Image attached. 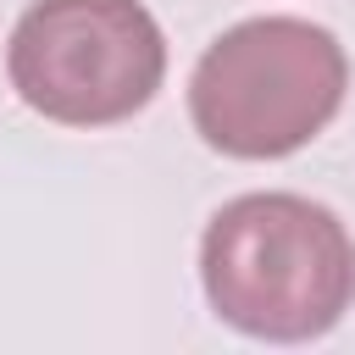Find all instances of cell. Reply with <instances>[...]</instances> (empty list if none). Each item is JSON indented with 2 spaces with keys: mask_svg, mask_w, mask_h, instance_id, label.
I'll use <instances>...</instances> for the list:
<instances>
[{
  "mask_svg": "<svg viewBox=\"0 0 355 355\" xmlns=\"http://www.w3.org/2000/svg\"><path fill=\"white\" fill-rule=\"evenodd\" d=\"M6 72L44 122L111 128L155 100L166 39L139 0H33L11 28Z\"/></svg>",
  "mask_w": 355,
  "mask_h": 355,
  "instance_id": "3957f363",
  "label": "cell"
},
{
  "mask_svg": "<svg viewBox=\"0 0 355 355\" xmlns=\"http://www.w3.org/2000/svg\"><path fill=\"white\" fill-rule=\"evenodd\" d=\"M211 311L261 344H311L355 305V239L305 194H239L200 239Z\"/></svg>",
  "mask_w": 355,
  "mask_h": 355,
  "instance_id": "6da1fadb",
  "label": "cell"
},
{
  "mask_svg": "<svg viewBox=\"0 0 355 355\" xmlns=\"http://www.w3.org/2000/svg\"><path fill=\"white\" fill-rule=\"evenodd\" d=\"M349 55L305 17H250L227 28L189 78L194 133L233 161L305 150L344 105Z\"/></svg>",
  "mask_w": 355,
  "mask_h": 355,
  "instance_id": "7a4b0ae2",
  "label": "cell"
}]
</instances>
